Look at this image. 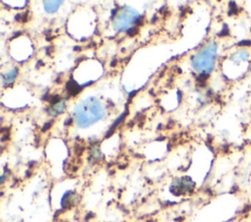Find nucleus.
<instances>
[{"instance_id": "obj_6", "label": "nucleus", "mask_w": 251, "mask_h": 222, "mask_svg": "<svg viewBox=\"0 0 251 222\" xmlns=\"http://www.w3.org/2000/svg\"><path fill=\"white\" fill-rule=\"evenodd\" d=\"M44 10L47 13H55L60 8V6L63 4V1H44L43 2Z\"/></svg>"}, {"instance_id": "obj_8", "label": "nucleus", "mask_w": 251, "mask_h": 222, "mask_svg": "<svg viewBox=\"0 0 251 222\" xmlns=\"http://www.w3.org/2000/svg\"><path fill=\"white\" fill-rule=\"evenodd\" d=\"M17 73H18V69L14 68V69L10 70L9 72H7L5 75H3L4 84H6V85L13 84V82L15 81V79L17 77Z\"/></svg>"}, {"instance_id": "obj_1", "label": "nucleus", "mask_w": 251, "mask_h": 222, "mask_svg": "<svg viewBox=\"0 0 251 222\" xmlns=\"http://www.w3.org/2000/svg\"><path fill=\"white\" fill-rule=\"evenodd\" d=\"M106 114L104 104L95 97H88L80 101L75 108V123L80 128H86L101 120Z\"/></svg>"}, {"instance_id": "obj_5", "label": "nucleus", "mask_w": 251, "mask_h": 222, "mask_svg": "<svg viewBox=\"0 0 251 222\" xmlns=\"http://www.w3.org/2000/svg\"><path fill=\"white\" fill-rule=\"evenodd\" d=\"M66 109V104L64 101H59L56 103H52L51 106L48 108V112L52 115L62 113Z\"/></svg>"}, {"instance_id": "obj_7", "label": "nucleus", "mask_w": 251, "mask_h": 222, "mask_svg": "<svg viewBox=\"0 0 251 222\" xmlns=\"http://www.w3.org/2000/svg\"><path fill=\"white\" fill-rule=\"evenodd\" d=\"M75 202V195L73 192H67L62 198V206L70 207Z\"/></svg>"}, {"instance_id": "obj_2", "label": "nucleus", "mask_w": 251, "mask_h": 222, "mask_svg": "<svg viewBox=\"0 0 251 222\" xmlns=\"http://www.w3.org/2000/svg\"><path fill=\"white\" fill-rule=\"evenodd\" d=\"M218 55V44L214 41L207 43L193 56L191 65L192 67L200 74L210 73L216 65Z\"/></svg>"}, {"instance_id": "obj_4", "label": "nucleus", "mask_w": 251, "mask_h": 222, "mask_svg": "<svg viewBox=\"0 0 251 222\" xmlns=\"http://www.w3.org/2000/svg\"><path fill=\"white\" fill-rule=\"evenodd\" d=\"M193 188H194L193 181L187 176H182L175 179L172 182L170 190L175 196H183L191 192Z\"/></svg>"}, {"instance_id": "obj_3", "label": "nucleus", "mask_w": 251, "mask_h": 222, "mask_svg": "<svg viewBox=\"0 0 251 222\" xmlns=\"http://www.w3.org/2000/svg\"><path fill=\"white\" fill-rule=\"evenodd\" d=\"M139 14L129 6L123 7L113 20V27L118 31H127L138 21Z\"/></svg>"}]
</instances>
